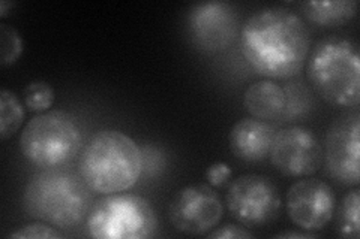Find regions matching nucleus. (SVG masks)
Listing matches in <instances>:
<instances>
[{
  "label": "nucleus",
  "mask_w": 360,
  "mask_h": 239,
  "mask_svg": "<svg viewBox=\"0 0 360 239\" xmlns=\"http://www.w3.org/2000/svg\"><path fill=\"white\" fill-rule=\"evenodd\" d=\"M188 26L201 48L222 51L238 38L239 17L231 4L205 2L191 8Z\"/></svg>",
  "instance_id": "nucleus-12"
},
{
  "label": "nucleus",
  "mask_w": 360,
  "mask_h": 239,
  "mask_svg": "<svg viewBox=\"0 0 360 239\" xmlns=\"http://www.w3.org/2000/svg\"><path fill=\"white\" fill-rule=\"evenodd\" d=\"M225 200L233 217L246 227L272 224L283 208V200L274 181L258 174H246L233 179Z\"/></svg>",
  "instance_id": "nucleus-7"
},
{
  "label": "nucleus",
  "mask_w": 360,
  "mask_h": 239,
  "mask_svg": "<svg viewBox=\"0 0 360 239\" xmlns=\"http://www.w3.org/2000/svg\"><path fill=\"white\" fill-rule=\"evenodd\" d=\"M245 59L258 74L272 79L299 75L309 54V30L290 9L272 6L257 11L240 30Z\"/></svg>",
  "instance_id": "nucleus-1"
},
{
  "label": "nucleus",
  "mask_w": 360,
  "mask_h": 239,
  "mask_svg": "<svg viewBox=\"0 0 360 239\" xmlns=\"http://www.w3.org/2000/svg\"><path fill=\"white\" fill-rule=\"evenodd\" d=\"M54 104V90L45 81H33L25 88V105L32 112H44Z\"/></svg>",
  "instance_id": "nucleus-18"
},
{
  "label": "nucleus",
  "mask_w": 360,
  "mask_h": 239,
  "mask_svg": "<svg viewBox=\"0 0 360 239\" xmlns=\"http://www.w3.org/2000/svg\"><path fill=\"white\" fill-rule=\"evenodd\" d=\"M25 120V108L15 93L4 88L0 92V138H11Z\"/></svg>",
  "instance_id": "nucleus-16"
},
{
  "label": "nucleus",
  "mask_w": 360,
  "mask_h": 239,
  "mask_svg": "<svg viewBox=\"0 0 360 239\" xmlns=\"http://www.w3.org/2000/svg\"><path fill=\"white\" fill-rule=\"evenodd\" d=\"M360 116L357 111L342 114L326 133L324 156L330 175L344 186H359Z\"/></svg>",
  "instance_id": "nucleus-10"
},
{
  "label": "nucleus",
  "mask_w": 360,
  "mask_h": 239,
  "mask_svg": "<svg viewBox=\"0 0 360 239\" xmlns=\"http://www.w3.org/2000/svg\"><path fill=\"white\" fill-rule=\"evenodd\" d=\"M243 107L257 120L283 118L285 109L284 87L272 79H262L246 88Z\"/></svg>",
  "instance_id": "nucleus-14"
},
{
  "label": "nucleus",
  "mask_w": 360,
  "mask_h": 239,
  "mask_svg": "<svg viewBox=\"0 0 360 239\" xmlns=\"http://www.w3.org/2000/svg\"><path fill=\"white\" fill-rule=\"evenodd\" d=\"M15 6L14 2H6V0H4V2H0V17L5 18L9 13V9H13Z\"/></svg>",
  "instance_id": "nucleus-25"
},
{
  "label": "nucleus",
  "mask_w": 360,
  "mask_h": 239,
  "mask_svg": "<svg viewBox=\"0 0 360 239\" xmlns=\"http://www.w3.org/2000/svg\"><path fill=\"white\" fill-rule=\"evenodd\" d=\"M357 6L354 0H309L300 5L303 14L311 22L324 27L345 25L356 15Z\"/></svg>",
  "instance_id": "nucleus-15"
},
{
  "label": "nucleus",
  "mask_w": 360,
  "mask_h": 239,
  "mask_svg": "<svg viewBox=\"0 0 360 239\" xmlns=\"http://www.w3.org/2000/svg\"><path fill=\"white\" fill-rule=\"evenodd\" d=\"M0 48H2V54H0L2 66L14 64L22 53V41L20 33L17 29L5 25V22L0 25Z\"/></svg>",
  "instance_id": "nucleus-20"
},
{
  "label": "nucleus",
  "mask_w": 360,
  "mask_h": 239,
  "mask_svg": "<svg viewBox=\"0 0 360 239\" xmlns=\"http://www.w3.org/2000/svg\"><path fill=\"white\" fill-rule=\"evenodd\" d=\"M359 205H360V193L357 189L348 191L342 199L338 223H340V233L345 238L357 239L360 236Z\"/></svg>",
  "instance_id": "nucleus-17"
},
{
  "label": "nucleus",
  "mask_w": 360,
  "mask_h": 239,
  "mask_svg": "<svg viewBox=\"0 0 360 239\" xmlns=\"http://www.w3.org/2000/svg\"><path fill=\"white\" fill-rule=\"evenodd\" d=\"M275 136L270 124L257 118H243L230 132V146L236 157L245 162H262L269 156Z\"/></svg>",
  "instance_id": "nucleus-13"
},
{
  "label": "nucleus",
  "mask_w": 360,
  "mask_h": 239,
  "mask_svg": "<svg viewBox=\"0 0 360 239\" xmlns=\"http://www.w3.org/2000/svg\"><path fill=\"white\" fill-rule=\"evenodd\" d=\"M275 238H285V239H291V238H296V239H307V238H317V233L314 232H281L278 235H275Z\"/></svg>",
  "instance_id": "nucleus-24"
},
{
  "label": "nucleus",
  "mask_w": 360,
  "mask_h": 239,
  "mask_svg": "<svg viewBox=\"0 0 360 239\" xmlns=\"http://www.w3.org/2000/svg\"><path fill=\"white\" fill-rule=\"evenodd\" d=\"M82 130L70 112L54 109L33 117L20 136V151L33 166L66 165L82 148Z\"/></svg>",
  "instance_id": "nucleus-5"
},
{
  "label": "nucleus",
  "mask_w": 360,
  "mask_h": 239,
  "mask_svg": "<svg viewBox=\"0 0 360 239\" xmlns=\"http://www.w3.org/2000/svg\"><path fill=\"white\" fill-rule=\"evenodd\" d=\"M63 235L60 231L56 229L54 226H50L47 223H30L27 226H22L15 232L9 233L8 238H14V239H26V238H41V239H59Z\"/></svg>",
  "instance_id": "nucleus-21"
},
{
  "label": "nucleus",
  "mask_w": 360,
  "mask_h": 239,
  "mask_svg": "<svg viewBox=\"0 0 360 239\" xmlns=\"http://www.w3.org/2000/svg\"><path fill=\"white\" fill-rule=\"evenodd\" d=\"M307 75L312 87L330 105L357 108L360 102V57L357 45L330 36L315 45Z\"/></svg>",
  "instance_id": "nucleus-4"
},
{
  "label": "nucleus",
  "mask_w": 360,
  "mask_h": 239,
  "mask_svg": "<svg viewBox=\"0 0 360 239\" xmlns=\"http://www.w3.org/2000/svg\"><path fill=\"white\" fill-rule=\"evenodd\" d=\"M231 177V169L225 162H217L207 168L206 179L207 184L212 187L224 186Z\"/></svg>",
  "instance_id": "nucleus-22"
},
{
  "label": "nucleus",
  "mask_w": 360,
  "mask_h": 239,
  "mask_svg": "<svg viewBox=\"0 0 360 239\" xmlns=\"http://www.w3.org/2000/svg\"><path fill=\"white\" fill-rule=\"evenodd\" d=\"M168 214L176 231L193 236L207 235L219 224L224 205L212 186L197 183L176 193Z\"/></svg>",
  "instance_id": "nucleus-9"
},
{
  "label": "nucleus",
  "mask_w": 360,
  "mask_h": 239,
  "mask_svg": "<svg viewBox=\"0 0 360 239\" xmlns=\"http://www.w3.org/2000/svg\"><path fill=\"white\" fill-rule=\"evenodd\" d=\"M287 212L292 224L308 232H319L328 226L335 214L332 187L319 178L296 181L287 193Z\"/></svg>",
  "instance_id": "nucleus-11"
},
{
  "label": "nucleus",
  "mask_w": 360,
  "mask_h": 239,
  "mask_svg": "<svg viewBox=\"0 0 360 239\" xmlns=\"http://www.w3.org/2000/svg\"><path fill=\"white\" fill-rule=\"evenodd\" d=\"M78 169L90 190L115 195L137 184L143 154L137 142L123 132L101 130L86 144Z\"/></svg>",
  "instance_id": "nucleus-3"
},
{
  "label": "nucleus",
  "mask_w": 360,
  "mask_h": 239,
  "mask_svg": "<svg viewBox=\"0 0 360 239\" xmlns=\"http://www.w3.org/2000/svg\"><path fill=\"white\" fill-rule=\"evenodd\" d=\"M22 203L32 219L58 229L83 223L94 205L92 190L82 175L58 168L44 169L29 179Z\"/></svg>",
  "instance_id": "nucleus-2"
},
{
  "label": "nucleus",
  "mask_w": 360,
  "mask_h": 239,
  "mask_svg": "<svg viewBox=\"0 0 360 239\" xmlns=\"http://www.w3.org/2000/svg\"><path fill=\"white\" fill-rule=\"evenodd\" d=\"M269 157L283 175L305 178L319 172L323 166L324 151L312 130L291 126L275 133Z\"/></svg>",
  "instance_id": "nucleus-8"
},
{
  "label": "nucleus",
  "mask_w": 360,
  "mask_h": 239,
  "mask_svg": "<svg viewBox=\"0 0 360 239\" xmlns=\"http://www.w3.org/2000/svg\"><path fill=\"white\" fill-rule=\"evenodd\" d=\"M285 92V109L283 114V118H296L302 117L303 114L309 111L311 99L308 90L299 86V83H292L284 87Z\"/></svg>",
  "instance_id": "nucleus-19"
},
{
  "label": "nucleus",
  "mask_w": 360,
  "mask_h": 239,
  "mask_svg": "<svg viewBox=\"0 0 360 239\" xmlns=\"http://www.w3.org/2000/svg\"><path fill=\"white\" fill-rule=\"evenodd\" d=\"M156 215L148 199L129 193L107 195L92 205L86 226L98 239H143L153 236Z\"/></svg>",
  "instance_id": "nucleus-6"
},
{
  "label": "nucleus",
  "mask_w": 360,
  "mask_h": 239,
  "mask_svg": "<svg viewBox=\"0 0 360 239\" xmlns=\"http://www.w3.org/2000/svg\"><path fill=\"white\" fill-rule=\"evenodd\" d=\"M252 236L254 235L250 231H246L245 227L236 226V224H225L207 233V238L210 239H248Z\"/></svg>",
  "instance_id": "nucleus-23"
}]
</instances>
